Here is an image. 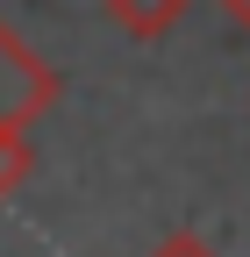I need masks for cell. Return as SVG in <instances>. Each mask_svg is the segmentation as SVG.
I'll return each instance as SVG.
<instances>
[{
	"label": "cell",
	"mask_w": 250,
	"mask_h": 257,
	"mask_svg": "<svg viewBox=\"0 0 250 257\" xmlns=\"http://www.w3.org/2000/svg\"><path fill=\"white\" fill-rule=\"evenodd\" d=\"M57 93H65V79L0 22V128H29L36 114L57 107Z\"/></svg>",
	"instance_id": "obj_1"
},
{
	"label": "cell",
	"mask_w": 250,
	"mask_h": 257,
	"mask_svg": "<svg viewBox=\"0 0 250 257\" xmlns=\"http://www.w3.org/2000/svg\"><path fill=\"white\" fill-rule=\"evenodd\" d=\"M100 8H107V22L121 29V36H136V43H158L165 29H172L186 8H193V0H100Z\"/></svg>",
	"instance_id": "obj_2"
},
{
	"label": "cell",
	"mask_w": 250,
	"mask_h": 257,
	"mask_svg": "<svg viewBox=\"0 0 250 257\" xmlns=\"http://www.w3.org/2000/svg\"><path fill=\"white\" fill-rule=\"evenodd\" d=\"M29 165H36V150H29V128H0V200L29 179Z\"/></svg>",
	"instance_id": "obj_3"
},
{
	"label": "cell",
	"mask_w": 250,
	"mask_h": 257,
	"mask_svg": "<svg viewBox=\"0 0 250 257\" xmlns=\"http://www.w3.org/2000/svg\"><path fill=\"white\" fill-rule=\"evenodd\" d=\"M150 257H214V250H207L200 236H172V243H158Z\"/></svg>",
	"instance_id": "obj_4"
},
{
	"label": "cell",
	"mask_w": 250,
	"mask_h": 257,
	"mask_svg": "<svg viewBox=\"0 0 250 257\" xmlns=\"http://www.w3.org/2000/svg\"><path fill=\"white\" fill-rule=\"evenodd\" d=\"M214 8H222V15H229V22L243 29V36H250V0H214Z\"/></svg>",
	"instance_id": "obj_5"
}]
</instances>
